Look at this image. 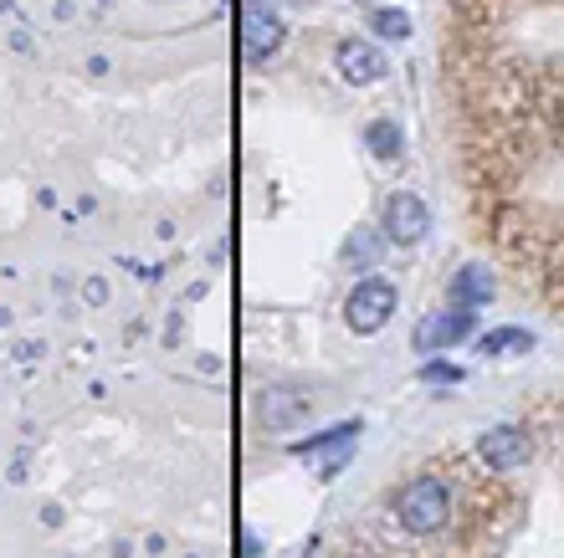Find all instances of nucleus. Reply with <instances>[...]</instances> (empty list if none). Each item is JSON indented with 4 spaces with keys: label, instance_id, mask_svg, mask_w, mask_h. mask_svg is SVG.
<instances>
[{
    "label": "nucleus",
    "instance_id": "f257e3e1",
    "mask_svg": "<svg viewBox=\"0 0 564 558\" xmlns=\"http://www.w3.org/2000/svg\"><path fill=\"white\" fill-rule=\"evenodd\" d=\"M395 517H401V528L416 533V538L442 533L446 517H452V492H446V482H436V477H416V482H405V492L395 497Z\"/></svg>",
    "mask_w": 564,
    "mask_h": 558
},
{
    "label": "nucleus",
    "instance_id": "f03ea898",
    "mask_svg": "<svg viewBox=\"0 0 564 558\" xmlns=\"http://www.w3.org/2000/svg\"><path fill=\"white\" fill-rule=\"evenodd\" d=\"M288 42V21L272 0H241V57L262 67L272 52H282Z\"/></svg>",
    "mask_w": 564,
    "mask_h": 558
},
{
    "label": "nucleus",
    "instance_id": "7ed1b4c3",
    "mask_svg": "<svg viewBox=\"0 0 564 558\" xmlns=\"http://www.w3.org/2000/svg\"><path fill=\"white\" fill-rule=\"evenodd\" d=\"M344 318L355 333H380V328L395 318V282L386 277H365L344 303Z\"/></svg>",
    "mask_w": 564,
    "mask_h": 558
},
{
    "label": "nucleus",
    "instance_id": "20e7f679",
    "mask_svg": "<svg viewBox=\"0 0 564 558\" xmlns=\"http://www.w3.org/2000/svg\"><path fill=\"white\" fill-rule=\"evenodd\" d=\"M386 241H395V247H416L421 236L431 231V210H426V200H421L416 190H395L386 200Z\"/></svg>",
    "mask_w": 564,
    "mask_h": 558
},
{
    "label": "nucleus",
    "instance_id": "39448f33",
    "mask_svg": "<svg viewBox=\"0 0 564 558\" xmlns=\"http://www.w3.org/2000/svg\"><path fill=\"white\" fill-rule=\"evenodd\" d=\"M334 67H339V77L349 83V88H375V83L390 73L386 52H380L375 42H365V36H349V42H339V52H334Z\"/></svg>",
    "mask_w": 564,
    "mask_h": 558
},
{
    "label": "nucleus",
    "instance_id": "423d86ee",
    "mask_svg": "<svg viewBox=\"0 0 564 558\" xmlns=\"http://www.w3.org/2000/svg\"><path fill=\"white\" fill-rule=\"evenodd\" d=\"M477 456H482L492 471H519V467H529V456H534V441H529L519 426H492L488 436L477 441Z\"/></svg>",
    "mask_w": 564,
    "mask_h": 558
},
{
    "label": "nucleus",
    "instance_id": "0eeeda50",
    "mask_svg": "<svg viewBox=\"0 0 564 558\" xmlns=\"http://www.w3.org/2000/svg\"><path fill=\"white\" fill-rule=\"evenodd\" d=\"M308 415H313V400L303 390H288V384H278V390H268V395L257 400V420L268 430H293Z\"/></svg>",
    "mask_w": 564,
    "mask_h": 558
},
{
    "label": "nucleus",
    "instance_id": "6e6552de",
    "mask_svg": "<svg viewBox=\"0 0 564 558\" xmlns=\"http://www.w3.org/2000/svg\"><path fill=\"white\" fill-rule=\"evenodd\" d=\"M359 426L365 420H339L334 430H324V436H313V441H303V446H293L297 456H318L324 461V477H334L339 467H349V451H355V436H359Z\"/></svg>",
    "mask_w": 564,
    "mask_h": 558
},
{
    "label": "nucleus",
    "instance_id": "1a4fd4ad",
    "mask_svg": "<svg viewBox=\"0 0 564 558\" xmlns=\"http://www.w3.org/2000/svg\"><path fill=\"white\" fill-rule=\"evenodd\" d=\"M467 333H473V313H467V308L426 313V318H421V328H416V349L442 353V349H452V343H462Z\"/></svg>",
    "mask_w": 564,
    "mask_h": 558
},
{
    "label": "nucleus",
    "instance_id": "9d476101",
    "mask_svg": "<svg viewBox=\"0 0 564 558\" xmlns=\"http://www.w3.org/2000/svg\"><path fill=\"white\" fill-rule=\"evenodd\" d=\"M446 293H452V308L477 313L482 303H492V272L482 262L457 266V272H452V282H446Z\"/></svg>",
    "mask_w": 564,
    "mask_h": 558
},
{
    "label": "nucleus",
    "instance_id": "9b49d317",
    "mask_svg": "<svg viewBox=\"0 0 564 558\" xmlns=\"http://www.w3.org/2000/svg\"><path fill=\"white\" fill-rule=\"evenodd\" d=\"M365 149H370L375 160H401L405 154V133L395 118H375V123H365Z\"/></svg>",
    "mask_w": 564,
    "mask_h": 558
},
{
    "label": "nucleus",
    "instance_id": "f8f14e48",
    "mask_svg": "<svg viewBox=\"0 0 564 558\" xmlns=\"http://www.w3.org/2000/svg\"><path fill=\"white\" fill-rule=\"evenodd\" d=\"M529 349H534L529 328H492V333L477 338V353H488V359H508V353H529Z\"/></svg>",
    "mask_w": 564,
    "mask_h": 558
},
{
    "label": "nucleus",
    "instance_id": "ddd939ff",
    "mask_svg": "<svg viewBox=\"0 0 564 558\" xmlns=\"http://www.w3.org/2000/svg\"><path fill=\"white\" fill-rule=\"evenodd\" d=\"M370 26L380 42H411V31H416V21L401 11V6H380V11L370 15Z\"/></svg>",
    "mask_w": 564,
    "mask_h": 558
},
{
    "label": "nucleus",
    "instance_id": "4468645a",
    "mask_svg": "<svg viewBox=\"0 0 564 558\" xmlns=\"http://www.w3.org/2000/svg\"><path fill=\"white\" fill-rule=\"evenodd\" d=\"M380 247H386V231H355L344 241V262L349 266H375L380 262Z\"/></svg>",
    "mask_w": 564,
    "mask_h": 558
},
{
    "label": "nucleus",
    "instance_id": "2eb2a0df",
    "mask_svg": "<svg viewBox=\"0 0 564 558\" xmlns=\"http://www.w3.org/2000/svg\"><path fill=\"white\" fill-rule=\"evenodd\" d=\"M421 380H426V384H457L462 380V364H426V369H421Z\"/></svg>",
    "mask_w": 564,
    "mask_h": 558
},
{
    "label": "nucleus",
    "instance_id": "dca6fc26",
    "mask_svg": "<svg viewBox=\"0 0 564 558\" xmlns=\"http://www.w3.org/2000/svg\"><path fill=\"white\" fill-rule=\"evenodd\" d=\"M288 6H313V0H282V11H288Z\"/></svg>",
    "mask_w": 564,
    "mask_h": 558
}]
</instances>
